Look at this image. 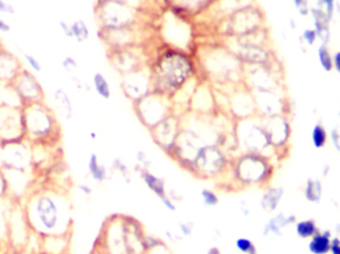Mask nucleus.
<instances>
[{"mask_svg": "<svg viewBox=\"0 0 340 254\" xmlns=\"http://www.w3.org/2000/svg\"><path fill=\"white\" fill-rule=\"evenodd\" d=\"M28 229L41 239L69 237L73 219L68 197L54 188L42 187L30 192L23 207Z\"/></svg>", "mask_w": 340, "mask_h": 254, "instance_id": "f257e3e1", "label": "nucleus"}, {"mask_svg": "<svg viewBox=\"0 0 340 254\" xmlns=\"http://www.w3.org/2000/svg\"><path fill=\"white\" fill-rule=\"evenodd\" d=\"M227 176L235 190L267 186L273 177V165L265 155L240 153L231 158Z\"/></svg>", "mask_w": 340, "mask_h": 254, "instance_id": "f03ea898", "label": "nucleus"}, {"mask_svg": "<svg viewBox=\"0 0 340 254\" xmlns=\"http://www.w3.org/2000/svg\"><path fill=\"white\" fill-rule=\"evenodd\" d=\"M192 65L185 55L168 52L161 57L153 71L156 93L169 97L178 91L191 74Z\"/></svg>", "mask_w": 340, "mask_h": 254, "instance_id": "7ed1b4c3", "label": "nucleus"}, {"mask_svg": "<svg viewBox=\"0 0 340 254\" xmlns=\"http://www.w3.org/2000/svg\"><path fill=\"white\" fill-rule=\"evenodd\" d=\"M230 160L222 146H206L199 151L187 172L199 180H219L228 171Z\"/></svg>", "mask_w": 340, "mask_h": 254, "instance_id": "20e7f679", "label": "nucleus"}, {"mask_svg": "<svg viewBox=\"0 0 340 254\" xmlns=\"http://www.w3.org/2000/svg\"><path fill=\"white\" fill-rule=\"evenodd\" d=\"M25 135L34 143H47L56 137L58 124L46 107L34 103L23 112Z\"/></svg>", "mask_w": 340, "mask_h": 254, "instance_id": "39448f33", "label": "nucleus"}, {"mask_svg": "<svg viewBox=\"0 0 340 254\" xmlns=\"http://www.w3.org/2000/svg\"><path fill=\"white\" fill-rule=\"evenodd\" d=\"M234 137L240 153H257L266 156L265 151L272 148L262 121H257L253 116L237 120Z\"/></svg>", "mask_w": 340, "mask_h": 254, "instance_id": "423d86ee", "label": "nucleus"}, {"mask_svg": "<svg viewBox=\"0 0 340 254\" xmlns=\"http://www.w3.org/2000/svg\"><path fill=\"white\" fill-rule=\"evenodd\" d=\"M134 110L139 121L146 128L153 129L165 117L171 114L168 97L159 93H149L134 101Z\"/></svg>", "mask_w": 340, "mask_h": 254, "instance_id": "0eeeda50", "label": "nucleus"}, {"mask_svg": "<svg viewBox=\"0 0 340 254\" xmlns=\"http://www.w3.org/2000/svg\"><path fill=\"white\" fill-rule=\"evenodd\" d=\"M96 247L102 254H129L124 237L122 214L112 215L105 221Z\"/></svg>", "mask_w": 340, "mask_h": 254, "instance_id": "6e6552de", "label": "nucleus"}, {"mask_svg": "<svg viewBox=\"0 0 340 254\" xmlns=\"http://www.w3.org/2000/svg\"><path fill=\"white\" fill-rule=\"evenodd\" d=\"M32 153L24 145L14 141L6 142L0 148V170L4 172H22L31 174Z\"/></svg>", "mask_w": 340, "mask_h": 254, "instance_id": "1a4fd4ad", "label": "nucleus"}, {"mask_svg": "<svg viewBox=\"0 0 340 254\" xmlns=\"http://www.w3.org/2000/svg\"><path fill=\"white\" fill-rule=\"evenodd\" d=\"M181 129L180 116L172 112L150 130L155 144L168 156L171 153Z\"/></svg>", "mask_w": 340, "mask_h": 254, "instance_id": "9d476101", "label": "nucleus"}, {"mask_svg": "<svg viewBox=\"0 0 340 254\" xmlns=\"http://www.w3.org/2000/svg\"><path fill=\"white\" fill-rule=\"evenodd\" d=\"M262 124L272 148H279L287 142L290 128L285 117L279 114L264 117Z\"/></svg>", "mask_w": 340, "mask_h": 254, "instance_id": "9b49d317", "label": "nucleus"}, {"mask_svg": "<svg viewBox=\"0 0 340 254\" xmlns=\"http://www.w3.org/2000/svg\"><path fill=\"white\" fill-rule=\"evenodd\" d=\"M24 134L23 113L17 114L9 108L0 109V137L6 142H14Z\"/></svg>", "mask_w": 340, "mask_h": 254, "instance_id": "f8f14e48", "label": "nucleus"}, {"mask_svg": "<svg viewBox=\"0 0 340 254\" xmlns=\"http://www.w3.org/2000/svg\"><path fill=\"white\" fill-rule=\"evenodd\" d=\"M106 7L108 10H103V18L106 20L105 25L108 28H124L134 19L132 7L126 6L124 2H119V0H112L108 4L106 3Z\"/></svg>", "mask_w": 340, "mask_h": 254, "instance_id": "ddd939ff", "label": "nucleus"}, {"mask_svg": "<svg viewBox=\"0 0 340 254\" xmlns=\"http://www.w3.org/2000/svg\"><path fill=\"white\" fill-rule=\"evenodd\" d=\"M137 172L145 186L157 197V199H159L160 202L168 198V190L162 178L153 174L150 169H139Z\"/></svg>", "mask_w": 340, "mask_h": 254, "instance_id": "4468645a", "label": "nucleus"}, {"mask_svg": "<svg viewBox=\"0 0 340 254\" xmlns=\"http://www.w3.org/2000/svg\"><path fill=\"white\" fill-rule=\"evenodd\" d=\"M313 23V29L315 30L318 39L321 44L328 45L330 40V21L324 11L318 7L310 8V13Z\"/></svg>", "mask_w": 340, "mask_h": 254, "instance_id": "2eb2a0df", "label": "nucleus"}, {"mask_svg": "<svg viewBox=\"0 0 340 254\" xmlns=\"http://www.w3.org/2000/svg\"><path fill=\"white\" fill-rule=\"evenodd\" d=\"M296 222V216L293 214L285 215L283 212L276 214L275 216L271 217L264 226L263 235L268 237L270 235H282L283 229L287 227L288 225Z\"/></svg>", "mask_w": 340, "mask_h": 254, "instance_id": "dca6fc26", "label": "nucleus"}, {"mask_svg": "<svg viewBox=\"0 0 340 254\" xmlns=\"http://www.w3.org/2000/svg\"><path fill=\"white\" fill-rule=\"evenodd\" d=\"M284 191L281 187H269L265 190L261 198V207L267 212H273L279 207Z\"/></svg>", "mask_w": 340, "mask_h": 254, "instance_id": "f3484780", "label": "nucleus"}, {"mask_svg": "<svg viewBox=\"0 0 340 254\" xmlns=\"http://www.w3.org/2000/svg\"><path fill=\"white\" fill-rule=\"evenodd\" d=\"M332 234L329 230L318 231L314 234L308 243V250L312 254H327L330 252Z\"/></svg>", "mask_w": 340, "mask_h": 254, "instance_id": "a211bd4d", "label": "nucleus"}, {"mask_svg": "<svg viewBox=\"0 0 340 254\" xmlns=\"http://www.w3.org/2000/svg\"><path fill=\"white\" fill-rule=\"evenodd\" d=\"M88 171L92 180L96 183H105L110 176L108 168L101 162L99 156L96 153L90 155L88 161Z\"/></svg>", "mask_w": 340, "mask_h": 254, "instance_id": "6ab92c4d", "label": "nucleus"}, {"mask_svg": "<svg viewBox=\"0 0 340 254\" xmlns=\"http://www.w3.org/2000/svg\"><path fill=\"white\" fill-rule=\"evenodd\" d=\"M322 196V184L319 180L308 179L304 187V197L307 202L318 204Z\"/></svg>", "mask_w": 340, "mask_h": 254, "instance_id": "aec40b11", "label": "nucleus"}, {"mask_svg": "<svg viewBox=\"0 0 340 254\" xmlns=\"http://www.w3.org/2000/svg\"><path fill=\"white\" fill-rule=\"evenodd\" d=\"M318 231L316 222L313 219H303L295 222V232L302 239L311 238Z\"/></svg>", "mask_w": 340, "mask_h": 254, "instance_id": "412c9836", "label": "nucleus"}, {"mask_svg": "<svg viewBox=\"0 0 340 254\" xmlns=\"http://www.w3.org/2000/svg\"><path fill=\"white\" fill-rule=\"evenodd\" d=\"M24 82L19 85V90L25 98H28L30 100H34L38 98V95L40 94V85L37 84L35 79L27 78L23 79Z\"/></svg>", "mask_w": 340, "mask_h": 254, "instance_id": "4be33fe9", "label": "nucleus"}, {"mask_svg": "<svg viewBox=\"0 0 340 254\" xmlns=\"http://www.w3.org/2000/svg\"><path fill=\"white\" fill-rule=\"evenodd\" d=\"M93 84L96 91L98 94L104 99H110L112 95L111 85L107 80V78L100 72L96 73L93 78Z\"/></svg>", "mask_w": 340, "mask_h": 254, "instance_id": "5701e85b", "label": "nucleus"}, {"mask_svg": "<svg viewBox=\"0 0 340 254\" xmlns=\"http://www.w3.org/2000/svg\"><path fill=\"white\" fill-rule=\"evenodd\" d=\"M328 140V133L325 129V127L317 123L313 126V128L311 130V142L314 148L316 149H322Z\"/></svg>", "mask_w": 340, "mask_h": 254, "instance_id": "b1692460", "label": "nucleus"}, {"mask_svg": "<svg viewBox=\"0 0 340 254\" xmlns=\"http://www.w3.org/2000/svg\"><path fill=\"white\" fill-rule=\"evenodd\" d=\"M54 97H55L56 105H57L60 113L65 118H69L72 115V104H71V100H70L68 94L64 90L58 89L55 92Z\"/></svg>", "mask_w": 340, "mask_h": 254, "instance_id": "393cba45", "label": "nucleus"}, {"mask_svg": "<svg viewBox=\"0 0 340 254\" xmlns=\"http://www.w3.org/2000/svg\"><path fill=\"white\" fill-rule=\"evenodd\" d=\"M317 59L323 71L330 73L333 70V56L328 49V46L321 44L317 49Z\"/></svg>", "mask_w": 340, "mask_h": 254, "instance_id": "a878e982", "label": "nucleus"}, {"mask_svg": "<svg viewBox=\"0 0 340 254\" xmlns=\"http://www.w3.org/2000/svg\"><path fill=\"white\" fill-rule=\"evenodd\" d=\"M113 171L126 183H130L133 176L132 169L120 158H115L112 163Z\"/></svg>", "mask_w": 340, "mask_h": 254, "instance_id": "bb28decb", "label": "nucleus"}, {"mask_svg": "<svg viewBox=\"0 0 340 254\" xmlns=\"http://www.w3.org/2000/svg\"><path fill=\"white\" fill-rule=\"evenodd\" d=\"M71 30H72V37L75 38L78 42H84L90 36L89 28L83 20H77L73 22L71 24Z\"/></svg>", "mask_w": 340, "mask_h": 254, "instance_id": "cd10ccee", "label": "nucleus"}, {"mask_svg": "<svg viewBox=\"0 0 340 254\" xmlns=\"http://www.w3.org/2000/svg\"><path fill=\"white\" fill-rule=\"evenodd\" d=\"M200 197L203 205L207 208H215L220 203L218 194L215 191L208 188H204L201 190Z\"/></svg>", "mask_w": 340, "mask_h": 254, "instance_id": "c85d7f7f", "label": "nucleus"}, {"mask_svg": "<svg viewBox=\"0 0 340 254\" xmlns=\"http://www.w3.org/2000/svg\"><path fill=\"white\" fill-rule=\"evenodd\" d=\"M235 247L243 254H253L258 251L255 243L246 237L237 238L235 241Z\"/></svg>", "mask_w": 340, "mask_h": 254, "instance_id": "c756f323", "label": "nucleus"}, {"mask_svg": "<svg viewBox=\"0 0 340 254\" xmlns=\"http://www.w3.org/2000/svg\"><path fill=\"white\" fill-rule=\"evenodd\" d=\"M316 7L322 9L326 16L328 17L329 21L332 22L335 10H336V2L335 0H317Z\"/></svg>", "mask_w": 340, "mask_h": 254, "instance_id": "7c9ffc66", "label": "nucleus"}, {"mask_svg": "<svg viewBox=\"0 0 340 254\" xmlns=\"http://www.w3.org/2000/svg\"><path fill=\"white\" fill-rule=\"evenodd\" d=\"M176 231L181 235L182 238L190 237L194 232V224L191 221L183 220L177 223Z\"/></svg>", "mask_w": 340, "mask_h": 254, "instance_id": "2f4dec72", "label": "nucleus"}, {"mask_svg": "<svg viewBox=\"0 0 340 254\" xmlns=\"http://www.w3.org/2000/svg\"><path fill=\"white\" fill-rule=\"evenodd\" d=\"M301 40L308 46H313L318 40L317 34L313 28H306L301 34Z\"/></svg>", "mask_w": 340, "mask_h": 254, "instance_id": "473e14b6", "label": "nucleus"}, {"mask_svg": "<svg viewBox=\"0 0 340 254\" xmlns=\"http://www.w3.org/2000/svg\"><path fill=\"white\" fill-rule=\"evenodd\" d=\"M293 5L300 16L306 17L310 13V7L308 4V0H292Z\"/></svg>", "mask_w": 340, "mask_h": 254, "instance_id": "72a5a7b5", "label": "nucleus"}, {"mask_svg": "<svg viewBox=\"0 0 340 254\" xmlns=\"http://www.w3.org/2000/svg\"><path fill=\"white\" fill-rule=\"evenodd\" d=\"M145 254H173L171 250L169 249V247L163 242L153 248L147 249Z\"/></svg>", "mask_w": 340, "mask_h": 254, "instance_id": "f704fd0d", "label": "nucleus"}, {"mask_svg": "<svg viewBox=\"0 0 340 254\" xmlns=\"http://www.w3.org/2000/svg\"><path fill=\"white\" fill-rule=\"evenodd\" d=\"M136 161H137V167L139 169H149V165H150V160L148 159L147 155L142 152L139 151L136 155Z\"/></svg>", "mask_w": 340, "mask_h": 254, "instance_id": "c9c22d12", "label": "nucleus"}, {"mask_svg": "<svg viewBox=\"0 0 340 254\" xmlns=\"http://www.w3.org/2000/svg\"><path fill=\"white\" fill-rule=\"evenodd\" d=\"M25 61L28 63V65L35 71V72H41L42 71V66L41 63L32 55L29 54H24Z\"/></svg>", "mask_w": 340, "mask_h": 254, "instance_id": "e433bc0d", "label": "nucleus"}, {"mask_svg": "<svg viewBox=\"0 0 340 254\" xmlns=\"http://www.w3.org/2000/svg\"><path fill=\"white\" fill-rule=\"evenodd\" d=\"M8 195V185L3 172L0 170V199Z\"/></svg>", "mask_w": 340, "mask_h": 254, "instance_id": "4c0bfd02", "label": "nucleus"}, {"mask_svg": "<svg viewBox=\"0 0 340 254\" xmlns=\"http://www.w3.org/2000/svg\"><path fill=\"white\" fill-rule=\"evenodd\" d=\"M330 138L333 142V145L335 149L340 154V130L338 128H334L330 132Z\"/></svg>", "mask_w": 340, "mask_h": 254, "instance_id": "58836bf2", "label": "nucleus"}, {"mask_svg": "<svg viewBox=\"0 0 340 254\" xmlns=\"http://www.w3.org/2000/svg\"><path fill=\"white\" fill-rule=\"evenodd\" d=\"M330 253L331 254H340V238L334 237L331 239Z\"/></svg>", "mask_w": 340, "mask_h": 254, "instance_id": "ea45409f", "label": "nucleus"}, {"mask_svg": "<svg viewBox=\"0 0 340 254\" xmlns=\"http://www.w3.org/2000/svg\"><path fill=\"white\" fill-rule=\"evenodd\" d=\"M63 67L66 69V70H73V69H76L77 68V62L75 61L74 58L72 57H67L64 59L63 63H62Z\"/></svg>", "mask_w": 340, "mask_h": 254, "instance_id": "a19ab883", "label": "nucleus"}, {"mask_svg": "<svg viewBox=\"0 0 340 254\" xmlns=\"http://www.w3.org/2000/svg\"><path fill=\"white\" fill-rule=\"evenodd\" d=\"M0 13H14V8L4 0H0Z\"/></svg>", "mask_w": 340, "mask_h": 254, "instance_id": "79ce46f5", "label": "nucleus"}, {"mask_svg": "<svg viewBox=\"0 0 340 254\" xmlns=\"http://www.w3.org/2000/svg\"><path fill=\"white\" fill-rule=\"evenodd\" d=\"M333 69L340 76V51L336 52L333 55Z\"/></svg>", "mask_w": 340, "mask_h": 254, "instance_id": "37998d69", "label": "nucleus"}, {"mask_svg": "<svg viewBox=\"0 0 340 254\" xmlns=\"http://www.w3.org/2000/svg\"><path fill=\"white\" fill-rule=\"evenodd\" d=\"M78 189H79V191H80L82 194H84L85 196H90V195H92V193H93L92 187H91L90 185H88V184H80V185L78 186Z\"/></svg>", "mask_w": 340, "mask_h": 254, "instance_id": "c03bdc74", "label": "nucleus"}, {"mask_svg": "<svg viewBox=\"0 0 340 254\" xmlns=\"http://www.w3.org/2000/svg\"><path fill=\"white\" fill-rule=\"evenodd\" d=\"M239 211L242 213L243 216H248L251 212V209L249 208V205H247L245 202L240 203L239 205Z\"/></svg>", "mask_w": 340, "mask_h": 254, "instance_id": "a18cd8bd", "label": "nucleus"}, {"mask_svg": "<svg viewBox=\"0 0 340 254\" xmlns=\"http://www.w3.org/2000/svg\"><path fill=\"white\" fill-rule=\"evenodd\" d=\"M60 27H61V29H62L63 33H64V34H65L67 37H69V38H73V37H72L71 25L67 24L66 22H61V23H60Z\"/></svg>", "mask_w": 340, "mask_h": 254, "instance_id": "49530a36", "label": "nucleus"}, {"mask_svg": "<svg viewBox=\"0 0 340 254\" xmlns=\"http://www.w3.org/2000/svg\"><path fill=\"white\" fill-rule=\"evenodd\" d=\"M11 30L9 24L7 22H5L3 19L0 18V31L2 32H9Z\"/></svg>", "mask_w": 340, "mask_h": 254, "instance_id": "de8ad7c7", "label": "nucleus"}, {"mask_svg": "<svg viewBox=\"0 0 340 254\" xmlns=\"http://www.w3.org/2000/svg\"><path fill=\"white\" fill-rule=\"evenodd\" d=\"M207 254H222V251L218 246H212L209 248Z\"/></svg>", "mask_w": 340, "mask_h": 254, "instance_id": "09e8293b", "label": "nucleus"}, {"mask_svg": "<svg viewBox=\"0 0 340 254\" xmlns=\"http://www.w3.org/2000/svg\"><path fill=\"white\" fill-rule=\"evenodd\" d=\"M96 137H97V134H96L95 132H92V133H91V138H92V139H96Z\"/></svg>", "mask_w": 340, "mask_h": 254, "instance_id": "8fccbe9b", "label": "nucleus"}, {"mask_svg": "<svg viewBox=\"0 0 340 254\" xmlns=\"http://www.w3.org/2000/svg\"><path fill=\"white\" fill-rule=\"evenodd\" d=\"M338 116H339V120H340V110H339V112H338Z\"/></svg>", "mask_w": 340, "mask_h": 254, "instance_id": "3c124183", "label": "nucleus"}, {"mask_svg": "<svg viewBox=\"0 0 340 254\" xmlns=\"http://www.w3.org/2000/svg\"><path fill=\"white\" fill-rule=\"evenodd\" d=\"M38 254H47V253H44V252H41V253H38Z\"/></svg>", "mask_w": 340, "mask_h": 254, "instance_id": "603ef678", "label": "nucleus"}]
</instances>
